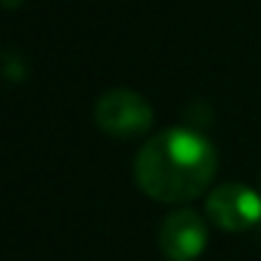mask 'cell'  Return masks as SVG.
Returning <instances> with one entry per match:
<instances>
[{
	"label": "cell",
	"mask_w": 261,
	"mask_h": 261,
	"mask_svg": "<svg viewBox=\"0 0 261 261\" xmlns=\"http://www.w3.org/2000/svg\"><path fill=\"white\" fill-rule=\"evenodd\" d=\"M216 174V149L205 135L171 126L152 135L135 158V182L154 202H191Z\"/></svg>",
	"instance_id": "cell-1"
},
{
	"label": "cell",
	"mask_w": 261,
	"mask_h": 261,
	"mask_svg": "<svg viewBox=\"0 0 261 261\" xmlns=\"http://www.w3.org/2000/svg\"><path fill=\"white\" fill-rule=\"evenodd\" d=\"M96 124L110 138H138L152 129L154 113L141 93L115 87L96 101Z\"/></svg>",
	"instance_id": "cell-2"
},
{
	"label": "cell",
	"mask_w": 261,
	"mask_h": 261,
	"mask_svg": "<svg viewBox=\"0 0 261 261\" xmlns=\"http://www.w3.org/2000/svg\"><path fill=\"white\" fill-rule=\"evenodd\" d=\"M205 211L219 230L242 233L261 222V194L244 182H219L208 194Z\"/></svg>",
	"instance_id": "cell-3"
},
{
	"label": "cell",
	"mask_w": 261,
	"mask_h": 261,
	"mask_svg": "<svg viewBox=\"0 0 261 261\" xmlns=\"http://www.w3.org/2000/svg\"><path fill=\"white\" fill-rule=\"evenodd\" d=\"M160 253L169 261H197L208 247V225L191 208H177L160 222Z\"/></svg>",
	"instance_id": "cell-4"
}]
</instances>
